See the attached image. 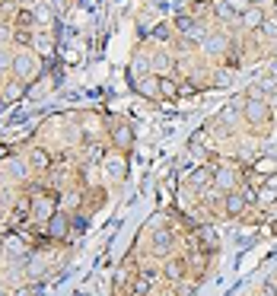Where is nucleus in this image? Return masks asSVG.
Listing matches in <instances>:
<instances>
[{
    "mask_svg": "<svg viewBox=\"0 0 277 296\" xmlns=\"http://www.w3.org/2000/svg\"><path fill=\"white\" fill-rule=\"evenodd\" d=\"M242 112H245V121H252V124H264L271 118V109H268L264 99H249Z\"/></svg>",
    "mask_w": 277,
    "mask_h": 296,
    "instance_id": "1",
    "label": "nucleus"
},
{
    "mask_svg": "<svg viewBox=\"0 0 277 296\" xmlns=\"http://www.w3.org/2000/svg\"><path fill=\"white\" fill-rule=\"evenodd\" d=\"M112 140H115V147L118 150H128L131 147V124H125V121H118V124H112Z\"/></svg>",
    "mask_w": 277,
    "mask_h": 296,
    "instance_id": "2",
    "label": "nucleus"
},
{
    "mask_svg": "<svg viewBox=\"0 0 277 296\" xmlns=\"http://www.w3.org/2000/svg\"><path fill=\"white\" fill-rule=\"evenodd\" d=\"M67 226H70V220L64 214H51V220H48V236H51V239H64Z\"/></svg>",
    "mask_w": 277,
    "mask_h": 296,
    "instance_id": "3",
    "label": "nucleus"
},
{
    "mask_svg": "<svg viewBox=\"0 0 277 296\" xmlns=\"http://www.w3.org/2000/svg\"><path fill=\"white\" fill-rule=\"evenodd\" d=\"M242 210H245V198L239 194V191H230V194H226V214H230V217H239Z\"/></svg>",
    "mask_w": 277,
    "mask_h": 296,
    "instance_id": "4",
    "label": "nucleus"
},
{
    "mask_svg": "<svg viewBox=\"0 0 277 296\" xmlns=\"http://www.w3.org/2000/svg\"><path fill=\"white\" fill-rule=\"evenodd\" d=\"M153 271H140V274H137V280H134V293L137 296H147L150 293V287H153Z\"/></svg>",
    "mask_w": 277,
    "mask_h": 296,
    "instance_id": "5",
    "label": "nucleus"
},
{
    "mask_svg": "<svg viewBox=\"0 0 277 296\" xmlns=\"http://www.w3.org/2000/svg\"><path fill=\"white\" fill-rule=\"evenodd\" d=\"M166 277H169L172 283H178V280L185 277V261H182V258H178V261H169V265H166Z\"/></svg>",
    "mask_w": 277,
    "mask_h": 296,
    "instance_id": "6",
    "label": "nucleus"
},
{
    "mask_svg": "<svg viewBox=\"0 0 277 296\" xmlns=\"http://www.w3.org/2000/svg\"><path fill=\"white\" fill-rule=\"evenodd\" d=\"M10 67H13V74H16V77H29V70H32V61H29L26 54H16V57H13V64H10Z\"/></svg>",
    "mask_w": 277,
    "mask_h": 296,
    "instance_id": "7",
    "label": "nucleus"
},
{
    "mask_svg": "<svg viewBox=\"0 0 277 296\" xmlns=\"http://www.w3.org/2000/svg\"><path fill=\"white\" fill-rule=\"evenodd\" d=\"M210 182H213V172H210V169H204V166L191 172V185H195V188H204V185H210Z\"/></svg>",
    "mask_w": 277,
    "mask_h": 296,
    "instance_id": "8",
    "label": "nucleus"
},
{
    "mask_svg": "<svg viewBox=\"0 0 277 296\" xmlns=\"http://www.w3.org/2000/svg\"><path fill=\"white\" fill-rule=\"evenodd\" d=\"M245 26H249V29H261V26H264V13H261L258 7H252L249 13H245Z\"/></svg>",
    "mask_w": 277,
    "mask_h": 296,
    "instance_id": "9",
    "label": "nucleus"
},
{
    "mask_svg": "<svg viewBox=\"0 0 277 296\" xmlns=\"http://www.w3.org/2000/svg\"><path fill=\"white\" fill-rule=\"evenodd\" d=\"M160 92L166 99H175L178 96V86H175V80H169V77H160Z\"/></svg>",
    "mask_w": 277,
    "mask_h": 296,
    "instance_id": "10",
    "label": "nucleus"
},
{
    "mask_svg": "<svg viewBox=\"0 0 277 296\" xmlns=\"http://www.w3.org/2000/svg\"><path fill=\"white\" fill-rule=\"evenodd\" d=\"M153 245H156V252H160V255H166V252L172 248V236H169V233H156Z\"/></svg>",
    "mask_w": 277,
    "mask_h": 296,
    "instance_id": "11",
    "label": "nucleus"
},
{
    "mask_svg": "<svg viewBox=\"0 0 277 296\" xmlns=\"http://www.w3.org/2000/svg\"><path fill=\"white\" fill-rule=\"evenodd\" d=\"M32 26H35L32 10H19V13H16V29H32Z\"/></svg>",
    "mask_w": 277,
    "mask_h": 296,
    "instance_id": "12",
    "label": "nucleus"
},
{
    "mask_svg": "<svg viewBox=\"0 0 277 296\" xmlns=\"http://www.w3.org/2000/svg\"><path fill=\"white\" fill-rule=\"evenodd\" d=\"M226 7H230L233 13H239V16H245L249 10H252V0H226Z\"/></svg>",
    "mask_w": 277,
    "mask_h": 296,
    "instance_id": "13",
    "label": "nucleus"
},
{
    "mask_svg": "<svg viewBox=\"0 0 277 296\" xmlns=\"http://www.w3.org/2000/svg\"><path fill=\"white\" fill-rule=\"evenodd\" d=\"M195 26H198V22L191 19V16H175V29H178V32H185V35H188Z\"/></svg>",
    "mask_w": 277,
    "mask_h": 296,
    "instance_id": "14",
    "label": "nucleus"
},
{
    "mask_svg": "<svg viewBox=\"0 0 277 296\" xmlns=\"http://www.w3.org/2000/svg\"><path fill=\"white\" fill-rule=\"evenodd\" d=\"M213 182L220 185V188H233V172H226V169H220V172H213Z\"/></svg>",
    "mask_w": 277,
    "mask_h": 296,
    "instance_id": "15",
    "label": "nucleus"
},
{
    "mask_svg": "<svg viewBox=\"0 0 277 296\" xmlns=\"http://www.w3.org/2000/svg\"><path fill=\"white\" fill-rule=\"evenodd\" d=\"M236 118H239V105H230V109H223V112H220V121H223V124L236 121Z\"/></svg>",
    "mask_w": 277,
    "mask_h": 296,
    "instance_id": "16",
    "label": "nucleus"
},
{
    "mask_svg": "<svg viewBox=\"0 0 277 296\" xmlns=\"http://www.w3.org/2000/svg\"><path fill=\"white\" fill-rule=\"evenodd\" d=\"M223 48H226V42L220 39V35H210V39H207V51L217 54V51H223Z\"/></svg>",
    "mask_w": 277,
    "mask_h": 296,
    "instance_id": "17",
    "label": "nucleus"
},
{
    "mask_svg": "<svg viewBox=\"0 0 277 296\" xmlns=\"http://www.w3.org/2000/svg\"><path fill=\"white\" fill-rule=\"evenodd\" d=\"M35 214H39V217H48V214H51V201L45 204V198H39V204H35Z\"/></svg>",
    "mask_w": 277,
    "mask_h": 296,
    "instance_id": "18",
    "label": "nucleus"
},
{
    "mask_svg": "<svg viewBox=\"0 0 277 296\" xmlns=\"http://www.w3.org/2000/svg\"><path fill=\"white\" fill-rule=\"evenodd\" d=\"M213 10H217L220 16H233V10L226 7V0H217V4H213Z\"/></svg>",
    "mask_w": 277,
    "mask_h": 296,
    "instance_id": "19",
    "label": "nucleus"
},
{
    "mask_svg": "<svg viewBox=\"0 0 277 296\" xmlns=\"http://www.w3.org/2000/svg\"><path fill=\"white\" fill-rule=\"evenodd\" d=\"M16 42H19V45H26V42H32V35H29V29H16Z\"/></svg>",
    "mask_w": 277,
    "mask_h": 296,
    "instance_id": "20",
    "label": "nucleus"
},
{
    "mask_svg": "<svg viewBox=\"0 0 277 296\" xmlns=\"http://www.w3.org/2000/svg\"><path fill=\"white\" fill-rule=\"evenodd\" d=\"M264 32H268V35H277V19H268V22H264Z\"/></svg>",
    "mask_w": 277,
    "mask_h": 296,
    "instance_id": "21",
    "label": "nucleus"
},
{
    "mask_svg": "<svg viewBox=\"0 0 277 296\" xmlns=\"http://www.w3.org/2000/svg\"><path fill=\"white\" fill-rule=\"evenodd\" d=\"M204 144V131H198V134H191V147H201Z\"/></svg>",
    "mask_w": 277,
    "mask_h": 296,
    "instance_id": "22",
    "label": "nucleus"
},
{
    "mask_svg": "<svg viewBox=\"0 0 277 296\" xmlns=\"http://www.w3.org/2000/svg\"><path fill=\"white\" fill-rule=\"evenodd\" d=\"M7 153H10V147H0V159H4V156H7Z\"/></svg>",
    "mask_w": 277,
    "mask_h": 296,
    "instance_id": "23",
    "label": "nucleus"
},
{
    "mask_svg": "<svg viewBox=\"0 0 277 296\" xmlns=\"http://www.w3.org/2000/svg\"><path fill=\"white\" fill-rule=\"evenodd\" d=\"M252 4H255V7H258V4H264V0H252Z\"/></svg>",
    "mask_w": 277,
    "mask_h": 296,
    "instance_id": "24",
    "label": "nucleus"
},
{
    "mask_svg": "<svg viewBox=\"0 0 277 296\" xmlns=\"http://www.w3.org/2000/svg\"><path fill=\"white\" fill-rule=\"evenodd\" d=\"M0 296H10V293H7V290H0Z\"/></svg>",
    "mask_w": 277,
    "mask_h": 296,
    "instance_id": "25",
    "label": "nucleus"
},
{
    "mask_svg": "<svg viewBox=\"0 0 277 296\" xmlns=\"http://www.w3.org/2000/svg\"><path fill=\"white\" fill-rule=\"evenodd\" d=\"M0 4H7V0H0Z\"/></svg>",
    "mask_w": 277,
    "mask_h": 296,
    "instance_id": "26",
    "label": "nucleus"
}]
</instances>
